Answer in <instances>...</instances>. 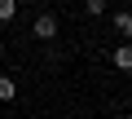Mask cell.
I'll return each instance as SVG.
<instances>
[{"label":"cell","instance_id":"6da1fadb","mask_svg":"<svg viewBox=\"0 0 132 119\" xmlns=\"http://www.w3.org/2000/svg\"><path fill=\"white\" fill-rule=\"evenodd\" d=\"M31 35H35V40H44V44H48V40H57V13H48V9H44V13L31 22Z\"/></svg>","mask_w":132,"mask_h":119},{"label":"cell","instance_id":"7a4b0ae2","mask_svg":"<svg viewBox=\"0 0 132 119\" xmlns=\"http://www.w3.org/2000/svg\"><path fill=\"white\" fill-rule=\"evenodd\" d=\"M110 62H114V71L132 75V40H119V44L110 49Z\"/></svg>","mask_w":132,"mask_h":119},{"label":"cell","instance_id":"3957f363","mask_svg":"<svg viewBox=\"0 0 132 119\" xmlns=\"http://www.w3.org/2000/svg\"><path fill=\"white\" fill-rule=\"evenodd\" d=\"M110 22H114V31H119L123 40H132V13H128V9H114V13H110Z\"/></svg>","mask_w":132,"mask_h":119},{"label":"cell","instance_id":"277c9868","mask_svg":"<svg viewBox=\"0 0 132 119\" xmlns=\"http://www.w3.org/2000/svg\"><path fill=\"white\" fill-rule=\"evenodd\" d=\"M84 13L88 18H106L110 13V0H84Z\"/></svg>","mask_w":132,"mask_h":119},{"label":"cell","instance_id":"5b68a950","mask_svg":"<svg viewBox=\"0 0 132 119\" xmlns=\"http://www.w3.org/2000/svg\"><path fill=\"white\" fill-rule=\"evenodd\" d=\"M18 97V80L13 75H0V101H13Z\"/></svg>","mask_w":132,"mask_h":119},{"label":"cell","instance_id":"8992f818","mask_svg":"<svg viewBox=\"0 0 132 119\" xmlns=\"http://www.w3.org/2000/svg\"><path fill=\"white\" fill-rule=\"evenodd\" d=\"M18 18V0H0V22H13Z\"/></svg>","mask_w":132,"mask_h":119},{"label":"cell","instance_id":"52a82bcc","mask_svg":"<svg viewBox=\"0 0 132 119\" xmlns=\"http://www.w3.org/2000/svg\"><path fill=\"white\" fill-rule=\"evenodd\" d=\"M0 57H5V40H0Z\"/></svg>","mask_w":132,"mask_h":119},{"label":"cell","instance_id":"ba28073f","mask_svg":"<svg viewBox=\"0 0 132 119\" xmlns=\"http://www.w3.org/2000/svg\"><path fill=\"white\" fill-rule=\"evenodd\" d=\"M40 5H53V0H40Z\"/></svg>","mask_w":132,"mask_h":119},{"label":"cell","instance_id":"9c48e42d","mask_svg":"<svg viewBox=\"0 0 132 119\" xmlns=\"http://www.w3.org/2000/svg\"><path fill=\"white\" fill-rule=\"evenodd\" d=\"M128 119H132V110H128Z\"/></svg>","mask_w":132,"mask_h":119}]
</instances>
